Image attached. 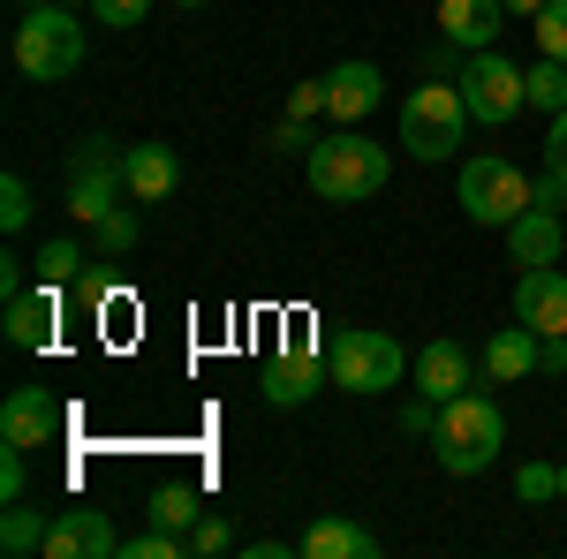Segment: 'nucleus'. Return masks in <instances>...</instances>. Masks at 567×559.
Here are the masks:
<instances>
[{
  "instance_id": "obj_1",
  "label": "nucleus",
  "mask_w": 567,
  "mask_h": 559,
  "mask_svg": "<svg viewBox=\"0 0 567 559\" xmlns=\"http://www.w3.org/2000/svg\"><path fill=\"white\" fill-rule=\"evenodd\" d=\"M303 174H310V189H318L326 205H363V197L386 189L393 152L371 144L363 130H333V136H318V144L303 152Z\"/></svg>"
},
{
  "instance_id": "obj_2",
  "label": "nucleus",
  "mask_w": 567,
  "mask_h": 559,
  "mask_svg": "<svg viewBox=\"0 0 567 559\" xmlns=\"http://www.w3.org/2000/svg\"><path fill=\"white\" fill-rule=\"evenodd\" d=\"M499 446H507V416H499V401L492 393H454L446 408H439V431H432V454L446 476H484L499 462Z\"/></svg>"
},
{
  "instance_id": "obj_3",
  "label": "nucleus",
  "mask_w": 567,
  "mask_h": 559,
  "mask_svg": "<svg viewBox=\"0 0 567 559\" xmlns=\"http://www.w3.org/2000/svg\"><path fill=\"white\" fill-rule=\"evenodd\" d=\"M16 69L31 76V84H69L76 69H84V53H91V39H84V23L53 0V8H23V23H16Z\"/></svg>"
},
{
  "instance_id": "obj_4",
  "label": "nucleus",
  "mask_w": 567,
  "mask_h": 559,
  "mask_svg": "<svg viewBox=\"0 0 567 559\" xmlns=\"http://www.w3.org/2000/svg\"><path fill=\"white\" fill-rule=\"evenodd\" d=\"M462 136H470V99H462V84H416L401 99V144H409V159L446 167L462 152Z\"/></svg>"
},
{
  "instance_id": "obj_5",
  "label": "nucleus",
  "mask_w": 567,
  "mask_h": 559,
  "mask_svg": "<svg viewBox=\"0 0 567 559\" xmlns=\"http://www.w3.org/2000/svg\"><path fill=\"white\" fill-rule=\"evenodd\" d=\"M122 197H130V144L84 136V144L69 152V213L84 219V227H99Z\"/></svg>"
},
{
  "instance_id": "obj_6",
  "label": "nucleus",
  "mask_w": 567,
  "mask_h": 559,
  "mask_svg": "<svg viewBox=\"0 0 567 559\" xmlns=\"http://www.w3.org/2000/svg\"><path fill=\"white\" fill-rule=\"evenodd\" d=\"M454 84H462V99H470V122H484V130H507V122L529 106V69H523V61H507L499 45L470 53Z\"/></svg>"
},
{
  "instance_id": "obj_7",
  "label": "nucleus",
  "mask_w": 567,
  "mask_h": 559,
  "mask_svg": "<svg viewBox=\"0 0 567 559\" xmlns=\"http://www.w3.org/2000/svg\"><path fill=\"white\" fill-rule=\"evenodd\" d=\"M454 197H462L470 227H499V235H507V219L529 213V174L515 167V159H499V152H477V159L462 167V182H454Z\"/></svg>"
},
{
  "instance_id": "obj_8",
  "label": "nucleus",
  "mask_w": 567,
  "mask_h": 559,
  "mask_svg": "<svg viewBox=\"0 0 567 559\" xmlns=\"http://www.w3.org/2000/svg\"><path fill=\"white\" fill-rule=\"evenodd\" d=\"M333 386H349V393H386L401 386V371H409V348L393 341L386 325H349L341 341H333Z\"/></svg>"
},
{
  "instance_id": "obj_9",
  "label": "nucleus",
  "mask_w": 567,
  "mask_h": 559,
  "mask_svg": "<svg viewBox=\"0 0 567 559\" xmlns=\"http://www.w3.org/2000/svg\"><path fill=\"white\" fill-rule=\"evenodd\" d=\"M61 431H69V408H61L45 386H16L8 401H0V438H8V446H23V454L61 446Z\"/></svg>"
},
{
  "instance_id": "obj_10",
  "label": "nucleus",
  "mask_w": 567,
  "mask_h": 559,
  "mask_svg": "<svg viewBox=\"0 0 567 559\" xmlns=\"http://www.w3.org/2000/svg\"><path fill=\"white\" fill-rule=\"evenodd\" d=\"M122 552V529L106 507H61L53 515V537H45V559H114Z\"/></svg>"
},
{
  "instance_id": "obj_11",
  "label": "nucleus",
  "mask_w": 567,
  "mask_h": 559,
  "mask_svg": "<svg viewBox=\"0 0 567 559\" xmlns=\"http://www.w3.org/2000/svg\"><path fill=\"white\" fill-rule=\"evenodd\" d=\"M0 325H8V348H23V355H39V348H53V333H61V288H23V296L0 302Z\"/></svg>"
},
{
  "instance_id": "obj_12",
  "label": "nucleus",
  "mask_w": 567,
  "mask_h": 559,
  "mask_svg": "<svg viewBox=\"0 0 567 559\" xmlns=\"http://www.w3.org/2000/svg\"><path fill=\"white\" fill-rule=\"evenodd\" d=\"M515 318L529 333H567V272L560 265H523L515 280Z\"/></svg>"
},
{
  "instance_id": "obj_13",
  "label": "nucleus",
  "mask_w": 567,
  "mask_h": 559,
  "mask_svg": "<svg viewBox=\"0 0 567 559\" xmlns=\"http://www.w3.org/2000/svg\"><path fill=\"white\" fill-rule=\"evenodd\" d=\"M477 379H484V363L462 341H424V348H416V393L454 401V393H470Z\"/></svg>"
},
{
  "instance_id": "obj_14",
  "label": "nucleus",
  "mask_w": 567,
  "mask_h": 559,
  "mask_svg": "<svg viewBox=\"0 0 567 559\" xmlns=\"http://www.w3.org/2000/svg\"><path fill=\"white\" fill-rule=\"evenodd\" d=\"M386 99V76H379V61H341V69H326V114L355 130L371 106Z\"/></svg>"
},
{
  "instance_id": "obj_15",
  "label": "nucleus",
  "mask_w": 567,
  "mask_h": 559,
  "mask_svg": "<svg viewBox=\"0 0 567 559\" xmlns=\"http://www.w3.org/2000/svg\"><path fill=\"white\" fill-rule=\"evenodd\" d=\"M333 379V363H318L310 348H296V355H272L258 371V393L272 401V408H303V401H318V386Z\"/></svg>"
},
{
  "instance_id": "obj_16",
  "label": "nucleus",
  "mask_w": 567,
  "mask_h": 559,
  "mask_svg": "<svg viewBox=\"0 0 567 559\" xmlns=\"http://www.w3.org/2000/svg\"><path fill=\"white\" fill-rule=\"evenodd\" d=\"M515 15H507V0H439V31L446 45H462V53H484V45H499Z\"/></svg>"
},
{
  "instance_id": "obj_17",
  "label": "nucleus",
  "mask_w": 567,
  "mask_h": 559,
  "mask_svg": "<svg viewBox=\"0 0 567 559\" xmlns=\"http://www.w3.org/2000/svg\"><path fill=\"white\" fill-rule=\"evenodd\" d=\"M477 363H484V386H523L529 371H537V333L515 318V325H499V333L477 348Z\"/></svg>"
},
{
  "instance_id": "obj_18",
  "label": "nucleus",
  "mask_w": 567,
  "mask_h": 559,
  "mask_svg": "<svg viewBox=\"0 0 567 559\" xmlns=\"http://www.w3.org/2000/svg\"><path fill=\"white\" fill-rule=\"evenodd\" d=\"M182 189V152L175 144H130V197L136 205H167Z\"/></svg>"
},
{
  "instance_id": "obj_19",
  "label": "nucleus",
  "mask_w": 567,
  "mask_h": 559,
  "mask_svg": "<svg viewBox=\"0 0 567 559\" xmlns=\"http://www.w3.org/2000/svg\"><path fill=\"white\" fill-rule=\"evenodd\" d=\"M296 552H310V559H379V537L349 515H318L303 537H296Z\"/></svg>"
},
{
  "instance_id": "obj_20",
  "label": "nucleus",
  "mask_w": 567,
  "mask_h": 559,
  "mask_svg": "<svg viewBox=\"0 0 567 559\" xmlns=\"http://www.w3.org/2000/svg\"><path fill=\"white\" fill-rule=\"evenodd\" d=\"M507 250H515V265H560V258H567V227H560V213L529 205L523 219H507Z\"/></svg>"
},
{
  "instance_id": "obj_21",
  "label": "nucleus",
  "mask_w": 567,
  "mask_h": 559,
  "mask_svg": "<svg viewBox=\"0 0 567 559\" xmlns=\"http://www.w3.org/2000/svg\"><path fill=\"white\" fill-rule=\"evenodd\" d=\"M144 515L159 521V529H182V537H189V529L213 515V507H205V491H197V484H175V476H167V484H152Z\"/></svg>"
},
{
  "instance_id": "obj_22",
  "label": "nucleus",
  "mask_w": 567,
  "mask_h": 559,
  "mask_svg": "<svg viewBox=\"0 0 567 559\" xmlns=\"http://www.w3.org/2000/svg\"><path fill=\"white\" fill-rule=\"evenodd\" d=\"M45 537H53V521H45L39 507H23V499H8V515H0V552L31 559V552H45Z\"/></svg>"
},
{
  "instance_id": "obj_23",
  "label": "nucleus",
  "mask_w": 567,
  "mask_h": 559,
  "mask_svg": "<svg viewBox=\"0 0 567 559\" xmlns=\"http://www.w3.org/2000/svg\"><path fill=\"white\" fill-rule=\"evenodd\" d=\"M31 272H39L45 288H69V280H84V242H76V235H45V250L31 258Z\"/></svg>"
},
{
  "instance_id": "obj_24",
  "label": "nucleus",
  "mask_w": 567,
  "mask_h": 559,
  "mask_svg": "<svg viewBox=\"0 0 567 559\" xmlns=\"http://www.w3.org/2000/svg\"><path fill=\"white\" fill-rule=\"evenodd\" d=\"M529 106L537 114H567V61H529Z\"/></svg>"
},
{
  "instance_id": "obj_25",
  "label": "nucleus",
  "mask_w": 567,
  "mask_h": 559,
  "mask_svg": "<svg viewBox=\"0 0 567 559\" xmlns=\"http://www.w3.org/2000/svg\"><path fill=\"white\" fill-rule=\"evenodd\" d=\"M515 499L523 507H560V462H523L515 469Z\"/></svg>"
},
{
  "instance_id": "obj_26",
  "label": "nucleus",
  "mask_w": 567,
  "mask_h": 559,
  "mask_svg": "<svg viewBox=\"0 0 567 559\" xmlns=\"http://www.w3.org/2000/svg\"><path fill=\"white\" fill-rule=\"evenodd\" d=\"M122 559H189V537L182 529H144V537H122Z\"/></svg>"
},
{
  "instance_id": "obj_27",
  "label": "nucleus",
  "mask_w": 567,
  "mask_h": 559,
  "mask_svg": "<svg viewBox=\"0 0 567 559\" xmlns=\"http://www.w3.org/2000/svg\"><path fill=\"white\" fill-rule=\"evenodd\" d=\"M31 213H39L31 182H23V174H8V182H0V227H8V235H23V227H31Z\"/></svg>"
},
{
  "instance_id": "obj_28",
  "label": "nucleus",
  "mask_w": 567,
  "mask_h": 559,
  "mask_svg": "<svg viewBox=\"0 0 567 559\" xmlns=\"http://www.w3.org/2000/svg\"><path fill=\"white\" fill-rule=\"evenodd\" d=\"M136 235H144V227H136L130 205H114V213L99 219V250H106V258H130V250H136Z\"/></svg>"
},
{
  "instance_id": "obj_29",
  "label": "nucleus",
  "mask_w": 567,
  "mask_h": 559,
  "mask_svg": "<svg viewBox=\"0 0 567 559\" xmlns=\"http://www.w3.org/2000/svg\"><path fill=\"white\" fill-rule=\"evenodd\" d=\"M529 31H537V53L545 61H567V0H545V15Z\"/></svg>"
},
{
  "instance_id": "obj_30",
  "label": "nucleus",
  "mask_w": 567,
  "mask_h": 559,
  "mask_svg": "<svg viewBox=\"0 0 567 559\" xmlns=\"http://www.w3.org/2000/svg\"><path fill=\"white\" fill-rule=\"evenodd\" d=\"M219 552H235V521H227V515H205L197 529H189V559H219Z\"/></svg>"
},
{
  "instance_id": "obj_31",
  "label": "nucleus",
  "mask_w": 567,
  "mask_h": 559,
  "mask_svg": "<svg viewBox=\"0 0 567 559\" xmlns=\"http://www.w3.org/2000/svg\"><path fill=\"white\" fill-rule=\"evenodd\" d=\"M23 491H31V454L0 438V499H23Z\"/></svg>"
},
{
  "instance_id": "obj_32",
  "label": "nucleus",
  "mask_w": 567,
  "mask_h": 559,
  "mask_svg": "<svg viewBox=\"0 0 567 559\" xmlns=\"http://www.w3.org/2000/svg\"><path fill=\"white\" fill-rule=\"evenodd\" d=\"M91 15H99L106 31H136V23L152 15V0H91Z\"/></svg>"
},
{
  "instance_id": "obj_33",
  "label": "nucleus",
  "mask_w": 567,
  "mask_h": 559,
  "mask_svg": "<svg viewBox=\"0 0 567 559\" xmlns=\"http://www.w3.org/2000/svg\"><path fill=\"white\" fill-rule=\"evenodd\" d=\"M439 408H446V401H432V393H416V401L401 408V438H432V431H439Z\"/></svg>"
},
{
  "instance_id": "obj_34",
  "label": "nucleus",
  "mask_w": 567,
  "mask_h": 559,
  "mask_svg": "<svg viewBox=\"0 0 567 559\" xmlns=\"http://www.w3.org/2000/svg\"><path fill=\"white\" fill-rule=\"evenodd\" d=\"M310 114H326V76H303L288 91V122H310Z\"/></svg>"
},
{
  "instance_id": "obj_35",
  "label": "nucleus",
  "mask_w": 567,
  "mask_h": 559,
  "mask_svg": "<svg viewBox=\"0 0 567 559\" xmlns=\"http://www.w3.org/2000/svg\"><path fill=\"white\" fill-rule=\"evenodd\" d=\"M545 174L567 182V114H553V130H545Z\"/></svg>"
},
{
  "instance_id": "obj_36",
  "label": "nucleus",
  "mask_w": 567,
  "mask_h": 559,
  "mask_svg": "<svg viewBox=\"0 0 567 559\" xmlns=\"http://www.w3.org/2000/svg\"><path fill=\"white\" fill-rule=\"evenodd\" d=\"M23 288H39V272H23V258H0V302L23 296Z\"/></svg>"
},
{
  "instance_id": "obj_37",
  "label": "nucleus",
  "mask_w": 567,
  "mask_h": 559,
  "mask_svg": "<svg viewBox=\"0 0 567 559\" xmlns=\"http://www.w3.org/2000/svg\"><path fill=\"white\" fill-rule=\"evenodd\" d=\"M529 205H545V213H560V205H567V182H553V174H537V182H529Z\"/></svg>"
},
{
  "instance_id": "obj_38",
  "label": "nucleus",
  "mask_w": 567,
  "mask_h": 559,
  "mask_svg": "<svg viewBox=\"0 0 567 559\" xmlns=\"http://www.w3.org/2000/svg\"><path fill=\"white\" fill-rule=\"evenodd\" d=\"M280 152H310V130H303V122H280Z\"/></svg>"
},
{
  "instance_id": "obj_39",
  "label": "nucleus",
  "mask_w": 567,
  "mask_h": 559,
  "mask_svg": "<svg viewBox=\"0 0 567 559\" xmlns=\"http://www.w3.org/2000/svg\"><path fill=\"white\" fill-rule=\"evenodd\" d=\"M507 15H523V23H537V15H545V0H507Z\"/></svg>"
},
{
  "instance_id": "obj_40",
  "label": "nucleus",
  "mask_w": 567,
  "mask_h": 559,
  "mask_svg": "<svg viewBox=\"0 0 567 559\" xmlns=\"http://www.w3.org/2000/svg\"><path fill=\"white\" fill-rule=\"evenodd\" d=\"M560 507H567V462H560Z\"/></svg>"
},
{
  "instance_id": "obj_41",
  "label": "nucleus",
  "mask_w": 567,
  "mask_h": 559,
  "mask_svg": "<svg viewBox=\"0 0 567 559\" xmlns=\"http://www.w3.org/2000/svg\"><path fill=\"white\" fill-rule=\"evenodd\" d=\"M175 8H213V0H175Z\"/></svg>"
},
{
  "instance_id": "obj_42",
  "label": "nucleus",
  "mask_w": 567,
  "mask_h": 559,
  "mask_svg": "<svg viewBox=\"0 0 567 559\" xmlns=\"http://www.w3.org/2000/svg\"><path fill=\"white\" fill-rule=\"evenodd\" d=\"M23 8H53V0H23Z\"/></svg>"
}]
</instances>
